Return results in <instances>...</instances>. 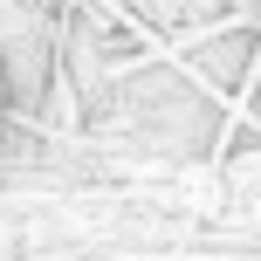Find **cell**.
I'll return each instance as SVG.
<instances>
[{
    "instance_id": "obj_1",
    "label": "cell",
    "mask_w": 261,
    "mask_h": 261,
    "mask_svg": "<svg viewBox=\"0 0 261 261\" xmlns=\"http://www.w3.org/2000/svg\"><path fill=\"white\" fill-rule=\"evenodd\" d=\"M7 103H14V76H7V55H0V124H7Z\"/></svg>"
}]
</instances>
